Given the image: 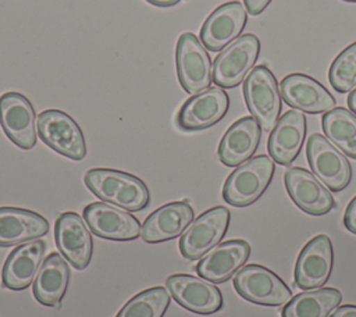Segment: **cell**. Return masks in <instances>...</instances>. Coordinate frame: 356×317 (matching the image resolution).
Returning <instances> with one entry per match:
<instances>
[{"label": "cell", "mask_w": 356, "mask_h": 317, "mask_svg": "<svg viewBox=\"0 0 356 317\" xmlns=\"http://www.w3.org/2000/svg\"><path fill=\"white\" fill-rule=\"evenodd\" d=\"M85 184L99 199L128 211H139L149 204V189L138 177L111 168H92Z\"/></svg>", "instance_id": "6da1fadb"}, {"label": "cell", "mask_w": 356, "mask_h": 317, "mask_svg": "<svg viewBox=\"0 0 356 317\" xmlns=\"http://www.w3.org/2000/svg\"><path fill=\"white\" fill-rule=\"evenodd\" d=\"M274 170V160L267 154H260L242 163L229 174L224 184V200L235 207L254 203L270 185Z\"/></svg>", "instance_id": "7a4b0ae2"}, {"label": "cell", "mask_w": 356, "mask_h": 317, "mask_svg": "<svg viewBox=\"0 0 356 317\" xmlns=\"http://www.w3.org/2000/svg\"><path fill=\"white\" fill-rule=\"evenodd\" d=\"M246 106L264 131H271L281 113V93L273 72L266 65L254 67L245 79Z\"/></svg>", "instance_id": "3957f363"}, {"label": "cell", "mask_w": 356, "mask_h": 317, "mask_svg": "<svg viewBox=\"0 0 356 317\" xmlns=\"http://www.w3.org/2000/svg\"><path fill=\"white\" fill-rule=\"evenodd\" d=\"M260 53V40L246 33L229 43L213 63V81L218 88L238 86L253 70Z\"/></svg>", "instance_id": "277c9868"}, {"label": "cell", "mask_w": 356, "mask_h": 317, "mask_svg": "<svg viewBox=\"0 0 356 317\" xmlns=\"http://www.w3.org/2000/svg\"><path fill=\"white\" fill-rule=\"evenodd\" d=\"M39 138L54 152L82 160L86 156V145L79 125L65 113L56 108L42 111L36 118Z\"/></svg>", "instance_id": "5b68a950"}, {"label": "cell", "mask_w": 356, "mask_h": 317, "mask_svg": "<svg viewBox=\"0 0 356 317\" xmlns=\"http://www.w3.org/2000/svg\"><path fill=\"white\" fill-rule=\"evenodd\" d=\"M234 288L243 299L263 306H281L292 298L286 284L259 264L243 266L234 277Z\"/></svg>", "instance_id": "8992f818"}, {"label": "cell", "mask_w": 356, "mask_h": 317, "mask_svg": "<svg viewBox=\"0 0 356 317\" xmlns=\"http://www.w3.org/2000/svg\"><path fill=\"white\" fill-rule=\"evenodd\" d=\"M229 211L217 206L202 213L184 231L179 239V252L188 260L203 257L220 243L229 225Z\"/></svg>", "instance_id": "52a82bcc"}, {"label": "cell", "mask_w": 356, "mask_h": 317, "mask_svg": "<svg viewBox=\"0 0 356 317\" xmlns=\"http://www.w3.org/2000/svg\"><path fill=\"white\" fill-rule=\"evenodd\" d=\"M177 74L181 86L191 95L206 90L213 79L210 57L200 40L185 32L177 42Z\"/></svg>", "instance_id": "ba28073f"}, {"label": "cell", "mask_w": 356, "mask_h": 317, "mask_svg": "<svg viewBox=\"0 0 356 317\" xmlns=\"http://www.w3.org/2000/svg\"><path fill=\"white\" fill-rule=\"evenodd\" d=\"M307 161L313 174L331 190L345 189L352 178L348 158L321 133H313L306 146Z\"/></svg>", "instance_id": "9c48e42d"}, {"label": "cell", "mask_w": 356, "mask_h": 317, "mask_svg": "<svg viewBox=\"0 0 356 317\" xmlns=\"http://www.w3.org/2000/svg\"><path fill=\"white\" fill-rule=\"evenodd\" d=\"M56 245L63 257L78 270L88 267L93 241L86 221L76 213L65 211L58 216L54 224Z\"/></svg>", "instance_id": "30bf717a"}, {"label": "cell", "mask_w": 356, "mask_h": 317, "mask_svg": "<svg viewBox=\"0 0 356 317\" xmlns=\"http://www.w3.org/2000/svg\"><path fill=\"white\" fill-rule=\"evenodd\" d=\"M83 220L96 236L110 241H132L142 232L136 217L106 202L88 204L83 209Z\"/></svg>", "instance_id": "8fae6325"}, {"label": "cell", "mask_w": 356, "mask_h": 317, "mask_svg": "<svg viewBox=\"0 0 356 317\" xmlns=\"http://www.w3.org/2000/svg\"><path fill=\"white\" fill-rule=\"evenodd\" d=\"M0 125L13 143L32 149L36 143V117L31 101L21 93L0 96Z\"/></svg>", "instance_id": "7c38bea8"}, {"label": "cell", "mask_w": 356, "mask_h": 317, "mask_svg": "<svg viewBox=\"0 0 356 317\" xmlns=\"http://www.w3.org/2000/svg\"><path fill=\"white\" fill-rule=\"evenodd\" d=\"M172 298L197 314H211L222 307V295L210 281L189 274H174L165 281Z\"/></svg>", "instance_id": "4fadbf2b"}, {"label": "cell", "mask_w": 356, "mask_h": 317, "mask_svg": "<svg viewBox=\"0 0 356 317\" xmlns=\"http://www.w3.org/2000/svg\"><path fill=\"white\" fill-rule=\"evenodd\" d=\"M334 253L331 239L320 234L310 239L296 260L295 282L300 289L323 286L332 271Z\"/></svg>", "instance_id": "5bb4252c"}, {"label": "cell", "mask_w": 356, "mask_h": 317, "mask_svg": "<svg viewBox=\"0 0 356 317\" xmlns=\"http://www.w3.org/2000/svg\"><path fill=\"white\" fill-rule=\"evenodd\" d=\"M285 188L295 204L307 214L323 216L335 207L331 192L310 171L292 167L285 171Z\"/></svg>", "instance_id": "9a60e30c"}, {"label": "cell", "mask_w": 356, "mask_h": 317, "mask_svg": "<svg viewBox=\"0 0 356 317\" xmlns=\"http://www.w3.org/2000/svg\"><path fill=\"white\" fill-rule=\"evenodd\" d=\"M248 21L246 8L239 1H228L217 7L203 22L200 40L211 51H220L232 43Z\"/></svg>", "instance_id": "2e32d148"}, {"label": "cell", "mask_w": 356, "mask_h": 317, "mask_svg": "<svg viewBox=\"0 0 356 317\" xmlns=\"http://www.w3.org/2000/svg\"><path fill=\"white\" fill-rule=\"evenodd\" d=\"M229 97L221 88H210L189 97L181 107L177 122L185 131H199L217 124L228 111Z\"/></svg>", "instance_id": "e0dca14e"}, {"label": "cell", "mask_w": 356, "mask_h": 317, "mask_svg": "<svg viewBox=\"0 0 356 317\" xmlns=\"http://www.w3.org/2000/svg\"><path fill=\"white\" fill-rule=\"evenodd\" d=\"M284 101L299 111L327 113L335 107V97L316 79L305 74H289L281 83Z\"/></svg>", "instance_id": "ac0fdd59"}, {"label": "cell", "mask_w": 356, "mask_h": 317, "mask_svg": "<svg viewBox=\"0 0 356 317\" xmlns=\"http://www.w3.org/2000/svg\"><path fill=\"white\" fill-rule=\"evenodd\" d=\"M250 254V246L246 241L232 239L222 242L209 250L196 264V273L213 282L221 284L238 273Z\"/></svg>", "instance_id": "d6986e66"}, {"label": "cell", "mask_w": 356, "mask_h": 317, "mask_svg": "<svg viewBox=\"0 0 356 317\" xmlns=\"http://www.w3.org/2000/svg\"><path fill=\"white\" fill-rule=\"evenodd\" d=\"M44 252L46 242L39 238L17 246L3 266V285L14 291L28 288L43 263Z\"/></svg>", "instance_id": "ffe728a7"}, {"label": "cell", "mask_w": 356, "mask_h": 317, "mask_svg": "<svg viewBox=\"0 0 356 317\" xmlns=\"http://www.w3.org/2000/svg\"><path fill=\"white\" fill-rule=\"evenodd\" d=\"M306 136V117L299 110H288L273 128L268 138L270 157L289 165L299 154Z\"/></svg>", "instance_id": "44dd1931"}, {"label": "cell", "mask_w": 356, "mask_h": 317, "mask_svg": "<svg viewBox=\"0 0 356 317\" xmlns=\"http://www.w3.org/2000/svg\"><path fill=\"white\" fill-rule=\"evenodd\" d=\"M193 221V209L188 202H171L154 210L142 225V239L157 243L174 239Z\"/></svg>", "instance_id": "7402d4cb"}, {"label": "cell", "mask_w": 356, "mask_h": 317, "mask_svg": "<svg viewBox=\"0 0 356 317\" xmlns=\"http://www.w3.org/2000/svg\"><path fill=\"white\" fill-rule=\"evenodd\" d=\"M260 138L261 127L254 117L239 118L227 129L220 142V161L228 167L241 165L253 156Z\"/></svg>", "instance_id": "603a6c76"}, {"label": "cell", "mask_w": 356, "mask_h": 317, "mask_svg": "<svg viewBox=\"0 0 356 317\" xmlns=\"http://www.w3.org/2000/svg\"><path fill=\"white\" fill-rule=\"evenodd\" d=\"M49 232L47 220L31 210L0 207V246L38 239Z\"/></svg>", "instance_id": "cb8c5ba5"}, {"label": "cell", "mask_w": 356, "mask_h": 317, "mask_svg": "<svg viewBox=\"0 0 356 317\" xmlns=\"http://www.w3.org/2000/svg\"><path fill=\"white\" fill-rule=\"evenodd\" d=\"M70 282V267L60 253L49 254L33 281L35 299L43 306H57L67 291Z\"/></svg>", "instance_id": "d4e9b609"}, {"label": "cell", "mask_w": 356, "mask_h": 317, "mask_svg": "<svg viewBox=\"0 0 356 317\" xmlns=\"http://www.w3.org/2000/svg\"><path fill=\"white\" fill-rule=\"evenodd\" d=\"M342 300L335 288H320L302 292L292 298L282 309V317H330Z\"/></svg>", "instance_id": "484cf974"}, {"label": "cell", "mask_w": 356, "mask_h": 317, "mask_svg": "<svg viewBox=\"0 0 356 317\" xmlns=\"http://www.w3.org/2000/svg\"><path fill=\"white\" fill-rule=\"evenodd\" d=\"M325 136L345 154L356 158V115L343 107H334L321 118Z\"/></svg>", "instance_id": "4316f807"}, {"label": "cell", "mask_w": 356, "mask_h": 317, "mask_svg": "<svg viewBox=\"0 0 356 317\" xmlns=\"http://www.w3.org/2000/svg\"><path fill=\"white\" fill-rule=\"evenodd\" d=\"M168 304V292L161 286H154L131 298L115 317H163Z\"/></svg>", "instance_id": "83f0119b"}, {"label": "cell", "mask_w": 356, "mask_h": 317, "mask_svg": "<svg viewBox=\"0 0 356 317\" xmlns=\"http://www.w3.org/2000/svg\"><path fill=\"white\" fill-rule=\"evenodd\" d=\"M331 86L345 93L356 88V42L345 47L331 63L328 71Z\"/></svg>", "instance_id": "f1b7e54d"}, {"label": "cell", "mask_w": 356, "mask_h": 317, "mask_svg": "<svg viewBox=\"0 0 356 317\" xmlns=\"http://www.w3.org/2000/svg\"><path fill=\"white\" fill-rule=\"evenodd\" d=\"M343 224L348 228V231L356 234V196L350 200V203L345 210Z\"/></svg>", "instance_id": "f546056e"}, {"label": "cell", "mask_w": 356, "mask_h": 317, "mask_svg": "<svg viewBox=\"0 0 356 317\" xmlns=\"http://www.w3.org/2000/svg\"><path fill=\"white\" fill-rule=\"evenodd\" d=\"M243 1H245V8L252 15H257L263 13L264 8L271 3V0H243Z\"/></svg>", "instance_id": "4dcf8cb0"}, {"label": "cell", "mask_w": 356, "mask_h": 317, "mask_svg": "<svg viewBox=\"0 0 356 317\" xmlns=\"http://www.w3.org/2000/svg\"><path fill=\"white\" fill-rule=\"evenodd\" d=\"M330 317H356V306L355 304H343L337 307Z\"/></svg>", "instance_id": "1f68e13d"}, {"label": "cell", "mask_w": 356, "mask_h": 317, "mask_svg": "<svg viewBox=\"0 0 356 317\" xmlns=\"http://www.w3.org/2000/svg\"><path fill=\"white\" fill-rule=\"evenodd\" d=\"M146 1H149V3H152L154 6H157V7H170V6L177 4L181 0H146Z\"/></svg>", "instance_id": "d6a6232c"}, {"label": "cell", "mask_w": 356, "mask_h": 317, "mask_svg": "<svg viewBox=\"0 0 356 317\" xmlns=\"http://www.w3.org/2000/svg\"><path fill=\"white\" fill-rule=\"evenodd\" d=\"M348 106L353 114H356V88L348 96Z\"/></svg>", "instance_id": "836d02e7"}, {"label": "cell", "mask_w": 356, "mask_h": 317, "mask_svg": "<svg viewBox=\"0 0 356 317\" xmlns=\"http://www.w3.org/2000/svg\"><path fill=\"white\" fill-rule=\"evenodd\" d=\"M343 1H350V3H356V0H343Z\"/></svg>", "instance_id": "e575fe53"}]
</instances>
